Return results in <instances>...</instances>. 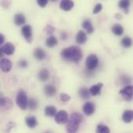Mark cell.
Masks as SVG:
<instances>
[{
	"label": "cell",
	"mask_w": 133,
	"mask_h": 133,
	"mask_svg": "<svg viewBox=\"0 0 133 133\" xmlns=\"http://www.w3.org/2000/svg\"><path fill=\"white\" fill-rule=\"evenodd\" d=\"M61 56L65 61L79 63L83 58V52L79 47L72 46L64 48L61 52Z\"/></svg>",
	"instance_id": "cell-1"
},
{
	"label": "cell",
	"mask_w": 133,
	"mask_h": 133,
	"mask_svg": "<svg viewBox=\"0 0 133 133\" xmlns=\"http://www.w3.org/2000/svg\"><path fill=\"white\" fill-rule=\"evenodd\" d=\"M83 120V117L81 114L75 112L71 115L70 118L68 120L66 125V131L68 133H76L78 131L80 124Z\"/></svg>",
	"instance_id": "cell-2"
},
{
	"label": "cell",
	"mask_w": 133,
	"mask_h": 133,
	"mask_svg": "<svg viewBox=\"0 0 133 133\" xmlns=\"http://www.w3.org/2000/svg\"><path fill=\"white\" fill-rule=\"evenodd\" d=\"M16 103L20 109H22V110L26 109L27 104H28V98H27L26 94L24 90H19L17 96H16Z\"/></svg>",
	"instance_id": "cell-3"
},
{
	"label": "cell",
	"mask_w": 133,
	"mask_h": 133,
	"mask_svg": "<svg viewBox=\"0 0 133 133\" xmlns=\"http://www.w3.org/2000/svg\"><path fill=\"white\" fill-rule=\"evenodd\" d=\"M98 64H99L98 58L94 54L90 55L86 59V67L89 71H93L94 69H95L97 67Z\"/></svg>",
	"instance_id": "cell-4"
},
{
	"label": "cell",
	"mask_w": 133,
	"mask_h": 133,
	"mask_svg": "<svg viewBox=\"0 0 133 133\" xmlns=\"http://www.w3.org/2000/svg\"><path fill=\"white\" fill-rule=\"evenodd\" d=\"M55 120L58 124H65L69 120V115L66 111L61 110L58 111L55 116Z\"/></svg>",
	"instance_id": "cell-5"
},
{
	"label": "cell",
	"mask_w": 133,
	"mask_h": 133,
	"mask_svg": "<svg viewBox=\"0 0 133 133\" xmlns=\"http://www.w3.org/2000/svg\"><path fill=\"white\" fill-rule=\"evenodd\" d=\"M22 34L25 40L28 43H31L33 41V34H32V27L30 25H24L21 30Z\"/></svg>",
	"instance_id": "cell-6"
},
{
	"label": "cell",
	"mask_w": 133,
	"mask_h": 133,
	"mask_svg": "<svg viewBox=\"0 0 133 133\" xmlns=\"http://www.w3.org/2000/svg\"><path fill=\"white\" fill-rule=\"evenodd\" d=\"M119 94L126 101H131L132 99V86H126L119 91Z\"/></svg>",
	"instance_id": "cell-7"
},
{
	"label": "cell",
	"mask_w": 133,
	"mask_h": 133,
	"mask_svg": "<svg viewBox=\"0 0 133 133\" xmlns=\"http://www.w3.org/2000/svg\"><path fill=\"white\" fill-rule=\"evenodd\" d=\"M12 67V62L8 58H2L0 61V69L3 72H9L11 71Z\"/></svg>",
	"instance_id": "cell-8"
},
{
	"label": "cell",
	"mask_w": 133,
	"mask_h": 133,
	"mask_svg": "<svg viewBox=\"0 0 133 133\" xmlns=\"http://www.w3.org/2000/svg\"><path fill=\"white\" fill-rule=\"evenodd\" d=\"M12 106V101L5 97H3L2 94H0V109H9Z\"/></svg>",
	"instance_id": "cell-9"
},
{
	"label": "cell",
	"mask_w": 133,
	"mask_h": 133,
	"mask_svg": "<svg viewBox=\"0 0 133 133\" xmlns=\"http://www.w3.org/2000/svg\"><path fill=\"white\" fill-rule=\"evenodd\" d=\"M83 113L86 115H87V116L92 115L95 111V105H94V104L92 103V102L85 103L83 107Z\"/></svg>",
	"instance_id": "cell-10"
},
{
	"label": "cell",
	"mask_w": 133,
	"mask_h": 133,
	"mask_svg": "<svg viewBox=\"0 0 133 133\" xmlns=\"http://www.w3.org/2000/svg\"><path fill=\"white\" fill-rule=\"evenodd\" d=\"M1 49L4 54H5L7 55H12L15 51V46L12 43L7 42L2 46V48Z\"/></svg>",
	"instance_id": "cell-11"
},
{
	"label": "cell",
	"mask_w": 133,
	"mask_h": 133,
	"mask_svg": "<svg viewBox=\"0 0 133 133\" xmlns=\"http://www.w3.org/2000/svg\"><path fill=\"white\" fill-rule=\"evenodd\" d=\"M34 57L38 61H42L46 58V53L41 48H37L34 51Z\"/></svg>",
	"instance_id": "cell-12"
},
{
	"label": "cell",
	"mask_w": 133,
	"mask_h": 133,
	"mask_svg": "<svg viewBox=\"0 0 133 133\" xmlns=\"http://www.w3.org/2000/svg\"><path fill=\"white\" fill-rule=\"evenodd\" d=\"M103 87V83H99L96 85H93L90 90H89V92H90V94L92 95V96H97V95H100L101 94V89Z\"/></svg>",
	"instance_id": "cell-13"
},
{
	"label": "cell",
	"mask_w": 133,
	"mask_h": 133,
	"mask_svg": "<svg viewBox=\"0 0 133 133\" xmlns=\"http://www.w3.org/2000/svg\"><path fill=\"white\" fill-rule=\"evenodd\" d=\"M87 34L83 31V30H79L76 36V41L78 44H83L87 42Z\"/></svg>",
	"instance_id": "cell-14"
},
{
	"label": "cell",
	"mask_w": 133,
	"mask_h": 133,
	"mask_svg": "<svg viewBox=\"0 0 133 133\" xmlns=\"http://www.w3.org/2000/svg\"><path fill=\"white\" fill-rule=\"evenodd\" d=\"M74 7V2L70 0H62L60 2V9L64 11H70Z\"/></svg>",
	"instance_id": "cell-15"
},
{
	"label": "cell",
	"mask_w": 133,
	"mask_h": 133,
	"mask_svg": "<svg viewBox=\"0 0 133 133\" xmlns=\"http://www.w3.org/2000/svg\"><path fill=\"white\" fill-rule=\"evenodd\" d=\"M56 88L55 87H54L53 85H51V84H48L44 87V94L47 96V97H53L55 96V94H56Z\"/></svg>",
	"instance_id": "cell-16"
},
{
	"label": "cell",
	"mask_w": 133,
	"mask_h": 133,
	"mask_svg": "<svg viewBox=\"0 0 133 133\" xmlns=\"http://www.w3.org/2000/svg\"><path fill=\"white\" fill-rule=\"evenodd\" d=\"M25 122H26V126L30 129H34L36 126H37V125H38V122H37L36 117H34V116H30V117L26 118Z\"/></svg>",
	"instance_id": "cell-17"
},
{
	"label": "cell",
	"mask_w": 133,
	"mask_h": 133,
	"mask_svg": "<svg viewBox=\"0 0 133 133\" xmlns=\"http://www.w3.org/2000/svg\"><path fill=\"white\" fill-rule=\"evenodd\" d=\"M14 23L16 26H22L26 23V17L23 13H17L14 16Z\"/></svg>",
	"instance_id": "cell-18"
},
{
	"label": "cell",
	"mask_w": 133,
	"mask_h": 133,
	"mask_svg": "<svg viewBox=\"0 0 133 133\" xmlns=\"http://www.w3.org/2000/svg\"><path fill=\"white\" fill-rule=\"evenodd\" d=\"M82 26L83 27L87 30V32L88 34H92L94 31V27L93 26V23L90 20V19H86L82 23Z\"/></svg>",
	"instance_id": "cell-19"
},
{
	"label": "cell",
	"mask_w": 133,
	"mask_h": 133,
	"mask_svg": "<svg viewBox=\"0 0 133 133\" xmlns=\"http://www.w3.org/2000/svg\"><path fill=\"white\" fill-rule=\"evenodd\" d=\"M111 31H112V33L115 35H116V36H121L124 33V28H123V26L121 24L116 23V24H114L113 25V26L111 28Z\"/></svg>",
	"instance_id": "cell-20"
},
{
	"label": "cell",
	"mask_w": 133,
	"mask_h": 133,
	"mask_svg": "<svg viewBox=\"0 0 133 133\" xmlns=\"http://www.w3.org/2000/svg\"><path fill=\"white\" fill-rule=\"evenodd\" d=\"M50 77V73L48 72V69H41L39 73H38V79L41 81V82H45L47 81Z\"/></svg>",
	"instance_id": "cell-21"
},
{
	"label": "cell",
	"mask_w": 133,
	"mask_h": 133,
	"mask_svg": "<svg viewBox=\"0 0 133 133\" xmlns=\"http://www.w3.org/2000/svg\"><path fill=\"white\" fill-rule=\"evenodd\" d=\"M133 119V112L131 110L125 111L122 115V120L125 123H130Z\"/></svg>",
	"instance_id": "cell-22"
},
{
	"label": "cell",
	"mask_w": 133,
	"mask_h": 133,
	"mask_svg": "<svg viewBox=\"0 0 133 133\" xmlns=\"http://www.w3.org/2000/svg\"><path fill=\"white\" fill-rule=\"evenodd\" d=\"M58 39L56 38V37L52 36V35L50 36L49 37H48L46 40V45L48 48H50L55 47L58 44Z\"/></svg>",
	"instance_id": "cell-23"
},
{
	"label": "cell",
	"mask_w": 133,
	"mask_h": 133,
	"mask_svg": "<svg viewBox=\"0 0 133 133\" xmlns=\"http://www.w3.org/2000/svg\"><path fill=\"white\" fill-rule=\"evenodd\" d=\"M56 113H57V109L54 106H47L44 109V114L48 117L55 116Z\"/></svg>",
	"instance_id": "cell-24"
},
{
	"label": "cell",
	"mask_w": 133,
	"mask_h": 133,
	"mask_svg": "<svg viewBox=\"0 0 133 133\" xmlns=\"http://www.w3.org/2000/svg\"><path fill=\"white\" fill-rule=\"evenodd\" d=\"M79 97L83 99V100H88L90 97V92H89V89L86 88V87H83L79 90Z\"/></svg>",
	"instance_id": "cell-25"
},
{
	"label": "cell",
	"mask_w": 133,
	"mask_h": 133,
	"mask_svg": "<svg viewBox=\"0 0 133 133\" xmlns=\"http://www.w3.org/2000/svg\"><path fill=\"white\" fill-rule=\"evenodd\" d=\"M27 107H29V108L31 111L36 110L37 108V107H38V101H37V100L35 99V98H30L28 101Z\"/></svg>",
	"instance_id": "cell-26"
},
{
	"label": "cell",
	"mask_w": 133,
	"mask_h": 133,
	"mask_svg": "<svg viewBox=\"0 0 133 133\" xmlns=\"http://www.w3.org/2000/svg\"><path fill=\"white\" fill-rule=\"evenodd\" d=\"M96 132L97 133H110V129L104 124H100L97 126Z\"/></svg>",
	"instance_id": "cell-27"
},
{
	"label": "cell",
	"mask_w": 133,
	"mask_h": 133,
	"mask_svg": "<svg viewBox=\"0 0 133 133\" xmlns=\"http://www.w3.org/2000/svg\"><path fill=\"white\" fill-rule=\"evenodd\" d=\"M121 44H122V45L124 48H130V47L132 46V38L129 37H125L122 40Z\"/></svg>",
	"instance_id": "cell-28"
},
{
	"label": "cell",
	"mask_w": 133,
	"mask_h": 133,
	"mask_svg": "<svg viewBox=\"0 0 133 133\" xmlns=\"http://www.w3.org/2000/svg\"><path fill=\"white\" fill-rule=\"evenodd\" d=\"M118 6L122 9H128L130 6V1L129 0H122L118 2Z\"/></svg>",
	"instance_id": "cell-29"
},
{
	"label": "cell",
	"mask_w": 133,
	"mask_h": 133,
	"mask_svg": "<svg viewBox=\"0 0 133 133\" xmlns=\"http://www.w3.org/2000/svg\"><path fill=\"white\" fill-rule=\"evenodd\" d=\"M102 9H103L102 4L97 3V4L95 5L94 8V9H93V13H94V14H97V13H99V12L102 10Z\"/></svg>",
	"instance_id": "cell-30"
},
{
	"label": "cell",
	"mask_w": 133,
	"mask_h": 133,
	"mask_svg": "<svg viewBox=\"0 0 133 133\" xmlns=\"http://www.w3.org/2000/svg\"><path fill=\"white\" fill-rule=\"evenodd\" d=\"M44 31L46 32V34L51 36V34L55 32V27L51 25H47L44 28Z\"/></svg>",
	"instance_id": "cell-31"
},
{
	"label": "cell",
	"mask_w": 133,
	"mask_h": 133,
	"mask_svg": "<svg viewBox=\"0 0 133 133\" xmlns=\"http://www.w3.org/2000/svg\"><path fill=\"white\" fill-rule=\"evenodd\" d=\"M70 99H71V97L65 93H62L60 94V100L62 102H68L69 101H70Z\"/></svg>",
	"instance_id": "cell-32"
},
{
	"label": "cell",
	"mask_w": 133,
	"mask_h": 133,
	"mask_svg": "<svg viewBox=\"0 0 133 133\" xmlns=\"http://www.w3.org/2000/svg\"><path fill=\"white\" fill-rule=\"evenodd\" d=\"M37 3L39 6H41V8H44L48 3V0H37Z\"/></svg>",
	"instance_id": "cell-33"
},
{
	"label": "cell",
	"mask_w": 133,
	"mask_h": 133,
	"mask_svg": "<svg viewBox=\"0 0 133 133\" xmlns=\"http://www.w3.org/2000/svg\"><path fill=\"white\" fill-rule=\"evenodd\" d=\"M19 67L24 69V68H26V67L27 66V62H26V60L23 59V60H21V61L19 62Z\"/></svg>",
	"instance_id": "cell-34"
},
{
	"label": "cell",
	"mask_w": 133,
	"mask_h": 133,
	"mask_svg": "<svg viewBox=\"0 0 133 133\" xmlns=\"http://www.w3.org/2000/svg\"><path fill=\"white\" fill-rule=\"evenodd\" d=\"M5 41V36L2 34H0V46L4 43Z\"/></svg>",
	"instance_id": "cell-35"
},
{
	"label": "cell",
	"mask_w": 133,
	"mask_h": 133,
	"mask_svg": "<svg viewBox=\"0 0 133 133\" xmlns=\"http://www.w3.org/2000/svg\"><path fill=\"white\" fill-rule=\"evenodd\" d=\"M67 37H68V35H67V33H66V32H62V33L61 37H62V40H66Z\"/></svg>",
	"instance_id": "cell-36"
},
{
	"label": "cell",
	"mask_w": 133,
	"mask_h": 133,
	"mask_svg": "<svg viewBox=\"0 0 133 133\" xmlns=\"http://www.w3.org/2000/svg\"><path fill=\"white\" fill-rule=\"evenodd\" d=\"M115 17H116V18H118V19H121V18H122V16H121V15H119V13H117V14H116V15H115Z\"/></svg>",
	"instance_id": "cell-37"
},
{
	"label": "cell",
	"mask_w": 133,
	"mask_h": 133,
	"mask_svg": "<svg viewBox=\"0 0 133 133\" xmlns=\"http://www.w3.org/2000/svg\"><path fill=\"white\" fill-rule=\"evenodd\" d=\"M2 55H3V52H2V49L0 48V58L2 57Z\"/></svg>",
	"instance_id": "cell-38"
},
{
	"label": "cell",
	"mask_w": 133,
	"mask_h": 133,
	"mask_svg": "<svg viewBox=\"0 0 133 133\" xmlns=\"http://www.w3.org/2000/svg\"><path fill=\"white\" fill-rule=\"evenodd\" d=\"M45 133H49V132H45Z\"/></svg>",
	"instance_id": "cell-39"
}]
</instances>
